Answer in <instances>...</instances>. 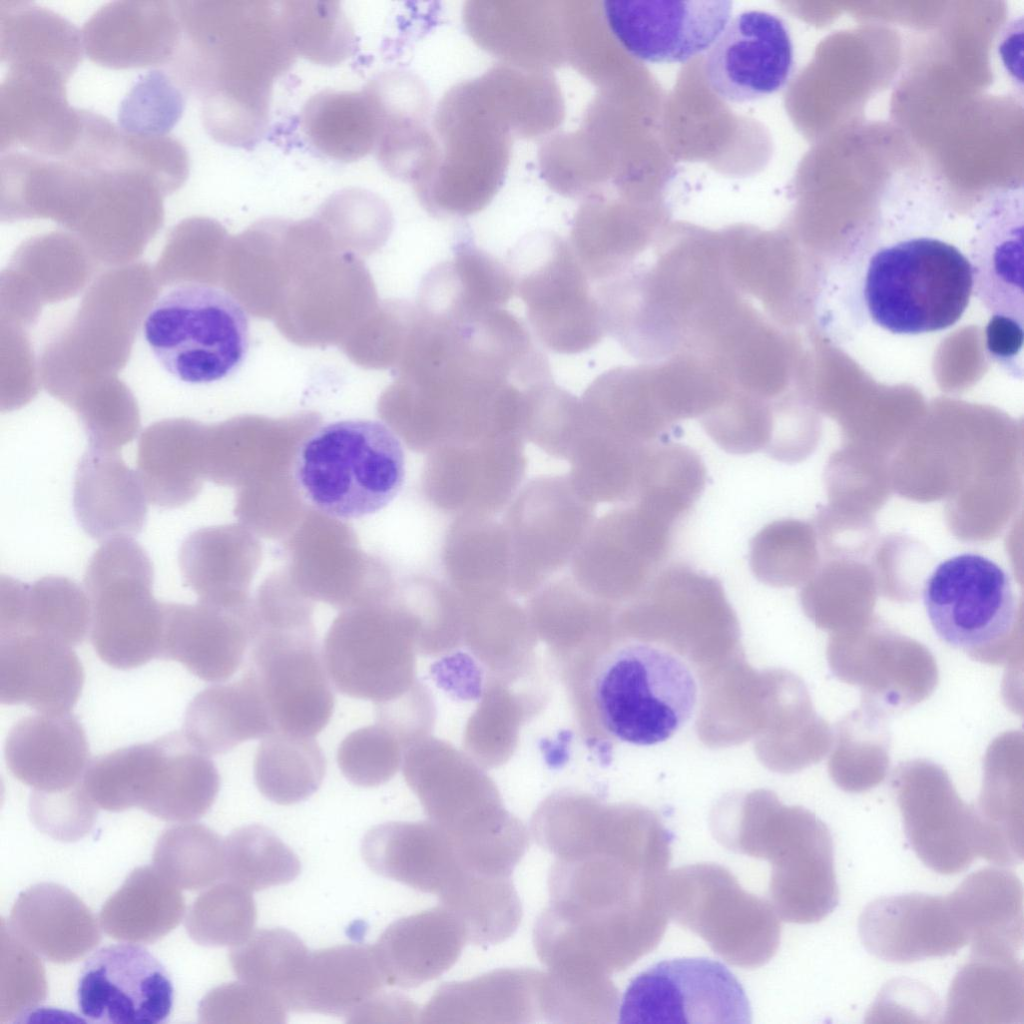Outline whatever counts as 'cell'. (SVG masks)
I'll use <instances>...</instances> for the list:
<instances>
[{
    "label": "cell",
    "mask_w": 1024,
    "mask_h": 1024,
    "mask_svg": "<svg viewBox=\"0 0 1024 1024\" xmlns=\"http://www.w3.org/2000/svg\"><path fill=\"white\" fill-rule=\"evenodd\" d=\"M592 673V707L614 742L651 746L700 716L739 623L721 582L685 564L662 569L614 616Z\"/></svg>",
    "instance_id": "1"
},
{
    "label": "cell",
    "mask_w": 1024,
    "mask_h": 1024,
    "mask_svg": "<svg viewBox=\"0 0 1024 1024\" xmlns=\"http://www.w3.org/2000/svg\"><path fill=\"white\" fill-rule=\"evenodd\" d=\"M181 39L171 64L176 84L198 97L201 112L234 120L270 112L274 79L296 56L279 2L176 1Z\"/></svg>",
    "instance_id": "2"
},
{
    "label": "cell",
    "mask_w": 1024,
    "mask_h": 1024,
    "mask_svg": "<svg viewBox=\"0 0 1024 1024\" xmlns=\"http://www.w3.org/2000/svg\"><path fill=\"white\" fill-rule=\"evenodd\" d=\"M710 827L727 850L768 861V894L780 919L816 923L837 906L832 837L812 813L755 793L720 804Z\"/></svg>",
    "instance_id": "3"
},
{
    "label": "cell",
    "mask_w": 1024,
    "mask_h": 1024,
    "mask_svg": "<svg viewBox=\"0 0 1024 1024\" xmlns=\"http://www.w3.org/2000/svg\"><path fill=\"white\" fill-rule=\"evenodd\" d=\"M404 477L402 442L378 420L347 419L318 428L303 441L295 462L306 499L342 520L382 510L398 495Z\"/></svg>",
    "instance_id": "4"
},
{
    "label": "cell",
    "mask_w": 1024,
    "mask_h": 1024,
    "mask_svg": "<svg viewBox=\"0 0 1024 1024\" xmlns=\"http://www.w3.org/2000/svg\"><path fill=\"white\" fill-rule=\"evenodd\" d=\"M973 289L969 260L955 246L920 237L878 250L864 286L868 312L894 334L940 331L966 310Z\"/></svg>",
    "instance_id": "5"
},
{
    "label": "cell",
    "mask_w": 1024,
    "mask_h": 1024,
    "mask_svg": "<svg viewBox=\"0 0 1024 1024\" xmlns=\"http://www.w3.org/2000/svg\"><path fill=\"white\" fill-rule=\"evenodd\" d=\"M142 333L167 373L203 385L225 379L241 366L249 347V318L226 290L184 282L156 299Z\"/></svg>",
    "instance_id": "6"
},
{
    "label": "cell",
    "mask_w": 1024,
    "mask_h": 1024,
    "mask_svg": "<svg viewBox=\"0 0 1024 1024\" xmlns=\"http://www.w3.org/2000/svg\"><path fill=\"white\" fill-rule=\"evenodd\" d=\"M663 896L668 917L731 965L761 967L779 948L780 918L770 901L744 890L726 867L697 863L668 871Z\"/></svg>",
    "instance_id": "7"
},
{
    "label": "cell",
    "mask_w": 1024,
    "mask_h": 1024,
    "mask_svg": "<svg viewBox=\"0 0 1024 1024\" xmlns=\"http://www.w3.org/2000/svg\"><path fill=\"white\" fill-rule=\"evenodd\" d=\"M153 565L131 537L105 541L84 575L90 637L100 659L128 670L160 658L163 603L153 596Z\"/></svg>",
    "instance_id": "8"
},
{
    "label": "cell",
    "mask_w": 1024,
    "mask_h": 1024,
    "mask_svg": "<svg viewBox=\"0 0 1024 1024\" xmlns=\"http://www.w3.org/2000/svg\"><path fill=\"white\" fill-rule=\"evenodd\" d=\"M508 268L543 346L577 354L600 342L606 333L600 305L569 242L553 232L528 235L509 253Z\"/></svg>",
    "instance_id": "9"
},
{
    "label": "cell",
    "mask_w": 1024,
    "mask_h": 1024,
    "mask_svg": "<svg viewBox=\"0 0 1024 1024\" xmlns=\"http://www.w3.org/2000/svg\"><path fill=\"white\" fill-rule=\"evenodd\" d=\"M246 674L276 732L314 737L328 724L335 698L313 628L255 625Z\"/></svg>",
    "instance_id": "10"
},
{
    "label": "cell",
    "mask_w": 1024,
    "mask_h": 1024,
    "mask_svg": "<svg viewBox=\"0 0 1024 1024\" xmlns=\"http://www.w3.org/2000/svg\"><path fill=\"white\" fill-rule=\"evenodd\" d=\"M922 599L937 636L966 652L1003 641L1017 617L1007 571L991 558L965 552L941 561L924 582Z\"/></svg>",
    "instance_id": "11"
},
{
    "label": "cell",
    "mask_w": 1024,
    "mask_h": 1024,
    "mask_svg": "<svg viewBox=\"0 0 1024 1024\" xmlns=\"http://www.w3.org/2000/svg\"><path fill=\"white\" fill-rule=\"evenodd\" d=\"M594 523L593 504L569 477L532 480L511 502L503 522L511 557V583L537 587L572 560Z\"/></svg>",
    "instance_id": "12"
},
{
    "label": "cell",
    "mask_w": 1024,
    "mask_h": 1024,
    "mask_svg": "<svg viewBox=\"0 0 1024 1024\" xmlns=\"http://www.w3.org/2000/svg\"><path fill=\"white\" fill-rule=\"evenodd\" d=\"M620 1023H750L748 997L736 977L708 958L654 964L627 987Z\"/></svg>",
    "instance_id": "13"
},
{
    "label": "cell",
    "mask_w": 1024,
    "mask_h": 1024,
    "mask_svg": "<svg viewBox=\"0 0 1024 1024\" xmlns=\"http://www.w3.org/2000/svg\"><path fill=\"white\" fill-rule=\"evenodd\" d=\"M673 526L635 504L609 511L594 521L573 556L572 578L607 601L634 598L659 572Z\"/></svg>",
    "instance_id": "14"
},
{
    "label": "cell",
    "mask_w": 1024,
    "mask_h": 1024,
    "mask_svg": "<svg viewBox=\"0 0 1024 1024\" xmlns=\"http://www.w3.org/2000/svg\"><path fill=\"white\" fill-rule=\"evenodd\" d=\"M409 632L401 619L382 614L357 612L337 619L322 649L334 687L374 703L404 693L413 673Z\"/></svg>",
    "instance_id": "15"
},
{
    "label": "cell",
    "mask_w": 1024,
    "mask_h": 1024,
    "mask_svg": "<svg viewBox=\"0 0 1024 1024\" xmlns=\"http://www.w3.org/2000/svg\"><path fill=\"white\" fill-rule=\"evenodd\" d=\"M77 1001L81 1014L93 1022L158 1024L171 1013L173 985L144 947L109 945L85 962Z\"/></svg>",
    "instance_id": "16"
},
{
    "label": "cell",
    "mask_w": 1024,
    "mask_h": 1024,
    "mask_svg": "<svg viewBox=\"0 0 1024 1024\" xmlns=\"http://www.w3.org/2000/svg\"><path fill=\"white\" fill-rule=\"evenodd\" d=\"M1022 206L1015 199L996 201L975 237L972 274L975 292L991 314L987 349L999 362L1014 360L1022 349Z\"/></svg>",
    "instance_id": "17"
},
{
    "label": "cell",
    "mask_w": 1024,
    "mask_h": 1024,
    "mask_svg": "<svg viewBox=\"0 0 1024 1024\" xmlns=\"http://www.w3.org/2000/svg\"><path fill=\"white\" fill-rule=\"evenodd\" d=\"M728 0H611L608 26L633 56L654 63L687 61L710 48L728 24Z\"/></svg>",
    "instance_id": "18"
},
{
    "label": "cell",
    "mask_w": 1024,
    "mask_h": 1024,
    "mask_svg": "<svg viewBox=\"0 0 1024 1024\" xmlns=\"http://www.w3.org/2000/svg\"><path fill=\"white\" fill-rule=\"evenodd\" d=\"M793 63L786 23L768 12L746 11L734 17L710 47L704 72L718 97L744 103L785 86Z\"/></svg>",
    "instance_id": "19"
},
{
    "label": "cell",
    "mask_w": 1024,
    "mask_h": 1024,
    "mask_svg": "<svg viewBox=\"0 0 1024 1024\" xmlns=\"http://www.w3.org/2000/svg\"><path fill=\"white\" fill-rule=\"evenodd\" d=\"M523 438H488L443 444L430 467V493L450 514L489 516L514 496L524 476Z\"/></svg>",
    "instance_id": "20"
},
{
    "label": "cell",
    "mask_w": 1024,
    "mask_h": 1024,
    "mask_svg": "<svg viewBox=\"0 0 1024 1024\" xmlns=\"http://www.w3.org/2000/svg\"><path fill=\"white\" fill-rule=\"evenodd\" d=\"M859 935L872 955L896 964L953 955L969 943L950 896L919 892L868 904L859 918Z\"/></svg>",
    "instance_id": "21"
},
{
    "label": "cell",
    "mask_w": 1024,
    "mask_h": 1024,
    "mask_svg": "<svg viewBox=\"0 0 1024 1024\" xmlns=\"http://www.w3.org/2000/svg\"><path fill=\"white\" fill-rule=\"evenodd\" d=\"M68 78L51 70L9 68L0 88V147L58 158L70 151L82 109L66 99Z\"/></svg>",
    "instance_id": "22"
},
{
    "label": "cell",
    "mask_w": 1024,
    "mask_h": 1024,
    "mask_svg": "<svg viewBox=\"0 0 1024 1024\" xmlns=\"http://www.w3.org/2000/svg\"><path fill=\"white\" fill-rule=\"evenodd\" d=\"M174 2L115 1L96 11L84 24V53L113 69L170 63L181 39Z\"/></svg>",
    "instance_id": "23"
},
{
    "label": "cell",
    "mask_w": 1024,
    "mask_h": 1024,
    "mask_svg": "<svg viewBox=\"0 0 1024 1024\" xmlns=\"http://www.w3.org/2000/svg\"><path fill=\"white\" fill-rule=\"evenodd\" d=\"M83 684V666L72 646L32 633L0 636L1 703L69 713Z\"/></svg>",
    "instance_id": "24"
},
{
    "label": "cell",
    "mask_w": 1024,
    "mask_h": 1024,
    "mask_svg": "<svg viewBox=\"0 0 1024 1024\" xmlns=\"http://www.w3.org/2000/svg\"><path fill=\"white\" fill-rule=\"evenodd\" d=\"M219 789L214 762L184 733L172 732L147 743L137 807L165 821H194L209 811Z\"/></svg>",
    "instance_id": "25"
},
{
    "label": "cell",
    "mask_w": 1024,
    "mask_h": 1024,
    "mask_svg": "<svg viewBox=\"0 0 1024 1024\" xmlns=\"http://www.w3.org/2000/svg\"><path fill=\"white\" fill-rule=\"evenodd\" d=\"M253 635L254 624L224 606L163 603L160 658L180 662L206 682H223L240 668Z\"/></svg>",
    "instance_id": "26"
},
{
    "label": "cell",
    "mask_w": 1024,
    "mask_h": 1024,
    "mask_svg": "<svg viewBox=\"0 0 1024 1024\" xmlns=\"http://www.w3.org/2000/svg\"><path fill=\"white\" fill-rule=\"evenodd\" d=\"M4 755L15 778L35 791L58 792L82 782L89 764L85 732L70 713H39L10 729Z\"/></svg>",
    "instance_id": "27"
},
{
    "label": "cell",
    "mask_w": 1024,
    "mask_h": 1024,
    "mask_svg": "<svg viewBox=\"0 0 1024 1024\" xmlns=\"http://www.w3.org/2000/svg\"><path fill=\"white\" fill-rule=\"evenodd\" d=\"M5 924L21 943L56 964L83 958L101 941L91 910L75 893L53 882L22 891Z\"/></svg>",
    "instance_id": "28"
},
{
    "label": "cell",
    "mask_w": 1024,
    "mask_h": 1024,
    "mask_svg": "<svg viewBox=\"0 0 1024 1024\" xmlns=\"http://www.w3.org/2000/svg\"><path fill=\"white\" fill-rule=\"evenodd\" d=\"M147 497L118 452L89 447L74 478L73 508L83 531L97 541L132 537L147 517Z\"/></svg>",
    "instance_id": "29"
},
{
    "label": "cell",
    "mask_w": 1024,
    "mask_h": 1024,
    "mask_svg": "<svg viewBox=\"0 0 1024 1024\" xmlns=\"http://www.w3.org/2000/svg\"><path fill=\"white\" fill-rule=\"evenodd\" d=\"M466 942L461 922L439 905L391 923L373 949L385 984L414 988L449 970Z\"/></svg>",
    "instance_id": "30"
},
{
    "label": "cell",
    "mask_w": 1024,
    "mask_h": 1024,
    "mask_svg": "<svg viewBox=\"0 0 1024 1024\" xmlns=\"http://www.w3.org/2000/svg\"><path fill=\"white\" fill-rule=\"evenodd\" d=\"M543 972L498 969L441 985L420 1011L422 1023H532L542 1020Z\"/></svg>",
    "instance_id": "31"
},
{
    "label": "cell",
    "mask_w": 1024,
    "mask_h": 1024,
    "mask_svg": "<svg viewBox=\"0 0 1024 1024\" xmlns=\"http://www.w3.org/2000/svg\"><path fill=\"white\" fill-rule=\"evenodd\" d=\"M384 984L373 947L338 945L309 953L282 1000L294 1012L348 1018L381 992Z\"/></svg>",
    "instance_id": "32"
},
{
    "label": "cell",
    "mask_w": 1024,
    "mask_h": 1024,
    "mask_svg": "<svg viewBox=\"0 0 1024 1024\" xmlns=\"http://www.w3.org/2000/svg\"><path fill=\"white\" fill-rule=\"evenodd\" d=\"M375 873L439 896L461 866L449 835L433 822H387L371 828L361 845Z\"/></svg>",
    "instance_id": "33"
},
{
    "label": "cell",
    "mask_w": 1024,
    "mask_h": 1024,
    "mask_svg": "<svg viewBox=\"0 0 1024 1024\" xmlns=\"http://www.w3.org/2000/svg\"><path fill=\"white\" fill-rule=\"evenodd\" d=\"M87 594L62 576H45L25 583L0 578V636L32 633L69 646L81 644L90 632Z\"/></svg>",
    "instance_id": "34"
},
{
    "label": "cell",
    "mask_w": 1024,
    "mask_h": 1024,
    "mask_svg": "<svg viewBox=\"0 0 1024 1024\" xmlns=\"http://www.w3.org/2000/svg\"><path fill=\"white\" fill-rule=\"evenodd\" d=\"M971 943V951L1017 954L1023 944V886L1004 867L968 875L949 894Z\"/></svg>",
    "instance_id": "35"
},
{
    "label": "cell",
    "mask_w": 1024,
    "mask_h": 1024,
    "mask_svg": "<svg viewBox=\"0 0 1024 1024\" xmlns=\"http://www.w3.org/2000/svg\"><path fill=\"white\" fill-rule=\"evenodd\" d=\"M907 839L931 870L953 875L979 857L977 816L949 793L909 792L901 801Z\"/></svg>",
    "instance_id": "36"
},
{
    "label": "cell",
    "mask_w": 1024,
    "mask_h": 1024,
    "mask_svg": "<svg viewBox=\"0 0 1024 1024\" xmlns=\"http://www.w3.org/2000/svg\"><path fill=\"white\" fill-rule=\"evenodd\" d=\"M945 1017L952 1024L1022 1023V961L1013 953L971 951L950 985Z\"/></svg>",
    "instance_id": "37"
},
{
    "label": "cell",
    "mask_w": 1024,
    "mask_h": 1024,
    "mask_svg": "<svg viewBox=\"0 0 1024 1024\" xmlns=\"http://www.w3.org/2000/svg\"><path fill=\"white\" fill-rule=\"evenodd\" d=\"M275 732L264 700L246 674L199 692L187 707L183 726L187 740L208 756Z\"/></svg>",
    "instance_id": "38"
},
{
    "label": "cell",
    "mask_w": 1024,
    "mask_h": 1024,
    "mask_svg": "<svg viewBox=\"0 0 1024 1024\" xmlns=\"http://www.w3.org/2000/svg\"><path fill=\"white\" fill-rule=\"evenodd\" d=\"M137 475L148 502L178 508L199 492L204 473V441L187 421L149 427L137 449Z\"/></svg>",
    "instance_id": "39"
},
{
    "label": "cell",
    "mask_w": 1024,
    "mask_h": 1024,
    "mask_svg": "<svg viewBox=\"0 0 1024 1024\" xmlns=\"http://www.w3.org/2000/svg\"><path fill=\"white\" fill-rule=\"evenodd\" d=\"M84 53L81 31L31 2H0V55L7 68H43L70 78Z\"/></svg>",
    "instance_id": "40"
},
{
    "label": "cell",
    "mask_w": 1024,
    "mask_h": 1024,
    "mask_svg": "<svg viewBox=\"0 0 1024 1024\" xmlns=\"http://www.w3.org/2000/svg\"><path fill=\"white\" fill-rule=\"evenodd\" d=\"M184 914L185 902L179 888L153 866H141L106 900L99 921L113 939L149 944L175 929Z\"/></svg>",
    "instance_id": "41"
},
{
    "label": "cell",
    "mask_w": 1024,
    "mask_h": 1024,
    "mask_svg": "<svg viewBox=\"0 0 1024 1024\" xmlns=\"http://www.w3.org/2000/svg\"><path fill=\"white\" fill-rule=\"evenodd\" d=\"M300 125L309 143L325 156L359 160L375 147L380 121L364 90H323L303 106Z\"/></svg>",
    "instance_id": "42"
},
{
    "label": "cell",
    "mask_w": 1024,
    "mask_h": 1024,
    "mask_svg": "<svg viewBox=\"0 0 1024 1024\" xmlns=\"http://www.w3.org/2000/svg\"><path fill=\"white\" fill-rule=\"evenodd\" d=\"M444 569L462 592L491 594L511 583V557L503 523L489 516H460L444 544Z\"/></svg>",
    "instance_id": "43"
},
{
    "label": "cell",
    "mask_w": 1024,
    "mask_h": 1024,
    "mask_svg": "<svg viewBox=\"0 0 1024 1024\" xmlns=\"http://www.w3.org/2000/svg\"><path fill=\"white\" fill-rule=\"evenodd\" d=\"M706 468L690 447L671 440L648 445L641 456L632 502L675 524L701 496Z\"/></svg>",
    "instance_id": "44"
},
{
    "label": "cell",
    "mask_w": 1024,
    "mask_h": 1024,
    "mask_svg": "<svg viewBox=\"0 0 1024 1024\" xmlns=\"http://www.w3.org/2000/svg\"><path fill=\"white\" fill-rule=\"evenodd\" d=\"M436 313L460 315L503 308L514 290L508 266L470 240L458 242L453 258L432 274Z\"/></svg>",
    "instance_id": "45"
},
{
    "label": "cell",
    "mask_w": 1024,
    "mask_h": 1024,
    "mask_svg": "<svg viewBox=\"0 0 1024 1024\" xmlns=\"http://www.w3.org/2000/svg\"><path fill=\"white\" fill-rule=\"evenodd\" d=\"M440 904L463 925L469 943L489 946L511 937L522 918V906L511 877L460 869L438 896Z\"/></svg>",
    "instance_id": "46"
},
{
    "label": "cell",
    "mask_w": 1024,
    "mask_h": 1024,
    "mask_svg": "<svg viewBox=\"0 0 1024 1024\" xmlns=\"http://www.w3.org/2000/svg\"><path fill=\"white\" fill-rule=\"evenodd\" d=\"M325 772L324 753L313 737L272 733L263 738L254 759L258 790L279 805L308 799L321 786Z\"/></svg>",
    "instance_id": "47"
},
{
    "label": "cell",
    "mask_w": 1024,
    "mask_h": 1024,
    "mask_svg": "<svg viewBox=\"0 0 1024 1024\" xmlns=\"http://www.w3.org/2000/svg\"><path fill=\"white\" fill-rule=\"evenodd\" d=\"M279 11L284 35L295 55L331 66L353 53L355 33L339 2L282 1Z\"/></svg>",
    "instance_id": "48"
},
{
    "label": "cell",
    "mask_w": 1024,
    "mask_h": 1024,
    "mask_svg": "<svg viewBox=\"0 0 1024 1024\" xmlns=\"http://www.w3.org/2000/svg\"><path fill=\"white\" fill-rule=\"evenodd\" d=\"M153 867L179 889L201 890L224 877V840L203 824L172 826L156 842Z\"/></svg>",
    "instance_id": "49"
},
{
    "label": "cell",
    "mask_w": 1024,
    "mask_h": 1024,
    "mask_svg": "<svg viewBox=\"0 0 1024 1024\" xmlns=\"http://www.w3.org/2000/svg\"><path fill=\"white\" fill-rule=\"evenodd\" d=\"M224 877L249 891L287 884L300 873L297 855L269 828L252 824L224 840Z\"/></svg>",
    "instance_id": "50"
},
{
    "label": "cell",
    "mask_w": 1024,
    "mask_h": 1024,
    "mask_svg": "<svg viewBox=\"0 0 1024 1024\" xmlns=\"http://www.w3.org/2000/svg\"><path fill=\"white\" fill-rule=\"evenodd\" d=\"M619 992L606 974L548 970L541 982L542 1020L551 1023L615 1021Z\"/></svg>",
    "instance_id": "51"
},
{
    "label": "cell",
    "mask_w": 1024,
    "mask_h": 1024,
    "mask_svg": "<svg viewBox=\"0 0 1024 1024\" xmlns=\"http://www.w3.org/2000/svg\"><path fill=\"white\" fill-rule=\"evenodd\" d=\"M308 954L296 934L272 928L257 930L244 942L231 947L229 960L241 981L271 990L282 999L297 979Z\"/></svg>",
    "instance_id": "52"
},
{
    "label": "cell",
    "mask_w": 1024,
    "mask_h": 1024,
    "mask_svg": "<svg viewBox=\"0 0 1024 1024\" xmlns=\"http://www.w3.org/2000/svg\"><path fill=\"white\" fill-rule=\"evenodd\" d=\"M255 901L249 890L231 881L202 892L190 906L185 927L190 938L206 947H234L244 942L256 923Z\"/></svg>",
    "instance_id": "53"
},
{
    "label": "cell",
    "mask_w": 1024,
    "mask_h": 1024,
    "mask_svg": "<svg viewBox=\"0 0 1024 1024\" xmlns=\"http://www.w3.org/2000/svg\"><path fill=\"white\" fill-rule=\"evenodd\" d=\"M777 400L731 390L717 407L699 420L707 435L730 454L765 451L772 437Z\"/></svg>",
    "instance_id": "54"
},
{
    "label": "cell",
    "mask_w": 1024,
    "mask_h": 1024,
    "mask_svg": "<svg viewBox=\"0 0 1024 1024\" xmlns=\"http://www.w3.org/2000/svg\"><path fill=\"white\" fill-rule=\"evenodd\" d=\"M811 557L807 527L796 520H775L750 541L749 565L754 576L773 587L791 586L805 575Z\"/></svg>",
    "instance_id": "55"
},
{
    "label": "cell",
    "mask_w": 1024,
    "mask_h": 1024,
    "mask_svg": "<svg viewBox=\"0 0 1024 1024\" xmlns=\"http://www.w3.org/2000/svg\"><path fill=\"white\" fill-rule=\"evenodd\" d=\"M47 996L45 970L37 954L21 943L1 920L0 1023L15 1021Z\"/></svg>",
    "instance_id": "56"
},
{
    "label": "cell",
    "mask_w": 1024,
    "mask_h": 1024,
    "mask_svg": "<svg viewBox=\"0 0 1024 1024\" xmlns=\"http://www.w3.org/2000/svg\"><path fill=\"white\" fill-rule=\"evenodd\" d=\"M399 762V740L377 723L349 733L337 750L342 774L360 787L388 782L397 772Z\"/></svg>",
    "instance_id": "57"
},
{
    "label": "cell",
    "mask_w": 1024,
    "mask_h": 1024,
    "mask_svg": "<svg viewBox=\"0 0 1024 1024\" xmlns=\"http://www.w3.org/2000/svg\"><path fill=\"white\" fill-rule=\"evenodd\" d=\"M176 82L161 71L141 79L123 101L120 127L129 133L164 135L183 110V97Z\"/></svg>",
    "instance_id": "58"
},
{
    "label": "cell",
    "mask_w": 1024,
    "mask_h": 1024,
    "mask_svg": "<svg viewBox=\"0 0 1024 1024\" xmlns=\"http://www.w3.org/2000/svg\"><path fill=\"white\" fill-rule=\"evenodd\" d=\"M287 1007L268 989L246 982L223 984L207 993L199 1004L201 1023L282 1024Z\"/></svg>",
    "instance_id": "59"
},
{
    "label": "cell",
    "mask_w": 1024,
    "mask_h": 1024,
    "mask_svg": "<svg viewBox=\"0 0 1024 1024\" xmlns=\"http://www.w3.org/2000/svg\"><path fill=\"white\" fill-rule=\"evenodd\" d=\"M97 809L83 782L52 793L33 790L29 800V814L36 828L61 842L85 837L95 824Z\"/></svg>",
    "instance_id": "60"
},
{
    "label": "cell",
    "mask_w": 1024,
    "mask_h": 1024,
    "mask_svg": "<svg viewBox=\"0 0 1024 1024\" xmlns=\"http://www.w3.org/2000/svg\"><path fill=\"white\" fill-rule=\"evenodd\" d=\"M421 695L419 691L404 692L390 700L374 703L376 723L388 730L399 742L409 738L421 728L418 716Z\"/></svg>",
    "instance_id": "61"
},
{
    "label": "cell",
    "mask_w": 1024,
    "mask_h": 1024,
    "mask_svg": "<svg viewBox=\"0 0 1024 1024\" xmlns=\"http://www.w3.org/2000/svg\"><path fill=\"white\" fill-rule=\"evenodd\" d=\"M420 1009L410 999L399 994H385L382 991L359 1007L349 1018V1023L363 1022H417Z\"/></svg>",
    "instance_id": "62"
}]
</instances>
